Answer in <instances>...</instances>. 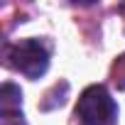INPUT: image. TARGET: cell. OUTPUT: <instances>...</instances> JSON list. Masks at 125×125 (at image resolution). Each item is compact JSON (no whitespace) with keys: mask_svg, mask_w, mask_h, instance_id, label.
<instances>
[{"mask_svg":"<svg viewBox=\"0 0 125 125\" xmlns=\"http://www.w3.org/2000/svg\"><path fill=\"white\" fill-rule=\"evenodd\" d=\"M79 125H118V103L103 83L88 86L74 110Z\"/></svg>","mask_w":125,"mask_h":125,"instance_id":"6da1fadb","label":"cell"},{"mask_svg":"<svg viewBox=\"0 0 125 125\" xmlns=\"http://www.w3.org/2000/svg\"><path fill=\"white\" fill-rule=\"evenodd\" d=\"M5 59H8V66H12L22 76L37 81L49 69V47H47V42L34 39V37L32 39H20L12 47H8Z\"/></svg>","mask_w":125,"mask_h":125,"instance_id":"7a4b0ae2","label":"cell"},{"mask_svg":"<svg viewBox=\"0 0 125 125\" xmlns=\"http://www.w3.org/2000/svg\"><path fill=\"white\" fill-rule=\"evenodd\" d=\"M0 125H25L22 108H15V110H0Z\"/></svg>","mask_w":125,"mask_h":125,"instance_id":"3957f363","label":"cell"}]
</instances>
